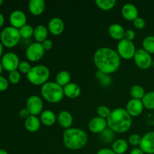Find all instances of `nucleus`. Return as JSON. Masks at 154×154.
Returning <instances> with one entry per match:
<instances>
[{
	"instance_id": "8fccbe9b",
	"label": "nucleus",
	"mask_w": 154,
	"mask_h": 154,
	"mask_svg": "<svg viewBox=\"0 0 154 154\" xmlns=\"http://www.w3.org/2000/svg\"><path fill=\"white\" fill-rule=\"evenodd\" d=\"M3 4V0H0V6Z\"/></svg>"
},
{
	"instance_id": "9d476101",
	"label": "nucleus",
	"mask_w": 154,
	"mask_h": 154,
	"mask_svg": "<svg viewBox=\"0 0 154 154\" xmlns=\"http://www.w3.org/2000/svg\"><path fill=\"white\" fill-rule=\"evenodd\" d=\"M20 63L19 57L15 53L8 52L2 57L1 63L3 69L9 72L17 70Z\"/></svg>"
},
{
	"instance_id": "39448f33",
	"label": "nucleus",
	"mask_w": 154,
	"mask_h": 154,
	"mask_svg": "<svg viewBox=\"0 0 154 154\" xmlns=\"http://www.w3.org/2000/svg\"><path fill=\"white\" fill-rule=\"evenodd\" d=\"M51 75L49 69L43 65L32 67L31 70L26 75L27 79L31 84L35 86H42L48 82Z\"/></svg>"
},
{
	"instance_id": "c85d7f7f",
	"label": "nucleus",
	"mask_w": 154,
	"mask_h": 154,
	"mask_svg": "<svg viewBox=\"0 0 154 154\" xmlns=\"http://www.w3.org/2000/svg\"><path fill=\"white\" fill-rule=\"evenodd\" d=\"M142 48L150 54H154V36L148 35L142 42Z\"/></svg>"
},
{
	"instance_id": "c03bdc74",
	"label": "nucleus",
	"mask_w": 154,
	"mask_h": 154,
	"mask_svg": "<svg viewBox=\"0 0 154 154\" xmlns=\"http://www.w3.org/2000/svg\"><path fill=\"white\" fill-rule=\"evenodd\" d=\"M129 154H144V153L141 150L140 147H135V148L131 150Z\"/></svg>"
},
{
	"instance_id": "2eb2a0df",
	"label": "nucleus",
	"mask_w": 154,
	"mask_h": 154,
	"mask_svg": "<svg viewBox=\"0 0 154 154\" xmlns=\"http://www.w3.org/2000/svg\"><path fill=\"white\" fill-rule=\"evenodd\" d=\"M144 108L142 101L139 99H131L126 104V110L132 117H138L143 112Z\"/></svg>"
},
{
	"instance_id": "37998d69",
	"label": "nucleus",
	"mask_w": 154,
	"mask_h": 154,
	"mask_svg": "<svg viewBox=\"0 0 154 154\" xmlns=\"http://www.w3.org/2000/svg\"><path fill=\"white\" fill-rule=\"evenodd\" d=\"M96 154H116V153L113 151L112 149L102 148V149H100Z\"/></svg>"
},
{
	"instance_id": "2f4dec72",
	"label": "nucleus",
	"mask_w": 154,
	"mask_h": 154,
	"mask_svg": "<svg viewBox=\"0 0 154 154\" xmlns=\"http://www.w3.org/2000/svg\"><path fill=\"white\" fill-rule=\"evenodd\" d=\"M21 38L29 39L33 36L34 34V28L29 24H26L19 29Z\"/></svg>"
},
{
	"instance_id": "b1692460",
	"label": "nucleus",
	"mask_w": 154,
	"mask_h": 154,
	"mask_svg": "<svg viewBox=\"0 0 154 154\" xmlns=\"http://www.w3.org/2000/svg\"><path fill=\"white\" fill-rule=\"evenodd\" d=\"M48 29L44 25H38L34 28L33 37L35 39L36 42L42 43L44 41L48 39Z\"/></svg>"
},
{
	"instance_id": "f3484780",
	"label": "nucleus",
	"mask_w": 154,
	"mask_h": 154,
	"mask_svg": "<svg viewBox=\"0 0 154 154\" xmlns=\"http://www.w3.org/2000/svg\"><path fill=\"white\" fill-rule=\"evenodd\" d=\"M122 16L128 21H132L138 17V10L135 5L132 3H126L123 5L121 9Z\"/></svg>"
},
{
	"instance_id": "412c9836",
	"label": "nucleus",
	"mask_w": 154,
	"mask_h": 154,
	"mask_svg": "<svg viewBox=\"0 0 154 154\" xmlns=\"http://www.w3.org/2000/svg\"><path fill=\"white\" fill-rule=\"evenodd\" d=\"M29 10L35 16L41 15L45 9V2L44 0H30L28 5Z\"/></svg>"
},
{
	"instance_id": "79ce46f5",
	"label": "nucleus",
	"mask_w": 154,
	"mask_h": 154,
	"mask_svg": "<svg viewBox=\"0 0 154 154\" xmlns=\"http://www.w3.org/2000/svg\"><path fill=\"white\" fill-rule=\"evenodd\" d=\"M19 116H20V117H21V118L26 119L27 117H29L30 114L26 108H23V109H21L20 111Z\"/></svg>"
},
{
	"instance_id": "c9c22d12",
	"label": "nucleus",
	"mask_w": 154,
	"mask_h": 154,
	"mask_svg": "<svg viewBox=\"0 0 154 154\" xmlns=\"http://www.w3.org/2000/svg\"><path fill=\"white\" fill-rule=\"evenodd\" d=\"M31 69V65L27 61H21L19 64V67H18L19 72L23 74H26V75H27Z\"/></svg>"
},
{
	"instance_id": "09e8293b",
	"label": "nucleus",
	"mask_w": 154,
	"mask_h": 154,
	"mask_svg": "<svg viewBox=\"0 0 154 154\" xmlns=\"http://www.w3.org/2000/svg\"><path fill=\"white\" fill-rule=\"evenodd\" d=\"M2 70H3V66L2 65V63H0V75H1L2 72Z\"/></svg>"
},
{
	"instance_id": "a211bd4d",
	"label": "nucleus",
	"mask_w": 154,
	"mask_h": 154,
	"mask_svg": "<svg viewBox=\"0 0 154 154\" xmlns=\"http://www.w3.org/2000/svg\"><path fill=\"white\" fill-rule=\"evenodd\" d=\"M125 32L126 30L124 27L119 23H112L108 27V34L115 40L120 41L124 38Z\"/></svg>"
},
{
	"instance_id": "ddd939ff",
	"label": "nucleus",
	"mask_w": 154,
	"mask_h": 154,
	"mask_svg": "<svg viewBox=\"0 0 154 154\" xmlns=\"http://www.w3.org/2000/svg\"><path fill=\"white\" fill-rule=\"evenodd\" d=\"M9 21L11 24V26L14 28L20 29L26 24L27 17L23 11L20 10H15L11 13L9 17Z\"/></svg>"
},
{
	"instance_id": "3c124183",
	"label": "nucleus",
	"mask_w": 154,
	"mask_h": 154,
	"mask_svg": "<svg viewBox=\"0 0 154 154\" xmlns=\"http://www.w3.org/2000/svg\"><path fill=\"white\" fill-rule=\"evenodd\" d=\"M152 66H153V68L154 69V61L153 62V65H152Z\"/></svg>"
},
{
	"instance_id": "0eeeda50",
	"label": "nucleus",
	"mask_w": 154,
	"mask_h": 154,
	"mask_svg": "<svg viewBox=\"0 0 154 154\" xmlns=\"http://www.w3.org/2000/svg\"><path fill=\"white\" fill-rule=\"evenodd\" d=\"M136 48L132 42L123 38L119 41L117 45V52L120 57L124 60H131L135 56Z\"/></svg>"
},
{
	"instance_id": "ea45409f",
	"label": "nucleus",
	"mask_w": 154,
	"mask_h": 154,
	"mask_svg": "<svg viewBox=\"0 0 154 154\" xmlns=\"http://www.w3.org/2000/svg\"><path fill=\"white\" fill-rule=\"evenodd\" d=\"M135 38V32L134 31V30L132 29L126 30V32H125V36H124L125 39L132 42Z\"/></svg>"
},
{
	"instance_id": "72a5a7b5",
	"label": "nucleus",
	"mask_w": 154,
	"mask_h": 154,
	"mask_svg": "<svg viewBox=\"0 0 154 154\" xmlns=\"http://www.w3.org/2000/svg\"><path fill=\"white\" fill-rule=\"evenodd\" d=\"M21 78L20 73L19 71H13V72H9L8 75V80L11 84H17L20 82Z\"/></svg>"
},
{
	"instance_id": "4be33fe9",
	"label": "nucleus",
	"mask_w": 154,
	"mask_h": 154,
	"mask_svg": "<svg viewBox=\"0 0 154 154\" xmlns=\"http://www.w3.org/2000/svg\"><path fill=\"white\" fill-rule=\"evenodd\" d=\"M41 123L46 126H51L57 121V117L55 113L51 110H45L42 111L40 116Z\"/></svg>"
},
{
	"instance_id": "dca6fc26",
	"label": "nucleus",
	"mask_w": 154,
	"mask_h": 154,
	"mask_svg": "<svg viewBox=\"0 0 154 154\" xmlns=\"http://www.w3.org/2000/svg\"><path fill=\"white\" fill-rule=\"evenodd\" d=\"M48 31L54 35H60L65 29V23L60 17H54L48 23Z\"/></svg>"
},
{
	"instance_id": "4c0bfd02",
	"label": "nucleus",
	"mask_w": 154,
	"mask_h": 154,
	"mask_svg": "<svg viewBox=\"0 0 154 154\" xmlns=\"http://www.w3.org/2000/svg\"><path fill=\"white\" fill-rule=\"evenodd\" d=\"M134 26L138 29H142L145 26V20L142 17H138L135 20H133Z\"/></svg>"
},
{
	"instance_id": "f03ea898",
	"label": "nucleus",
	"mask_w": 154,
	"mask_h": 154,
	"mask_svg": "<svg viewBox=\"0 0 154 154\" xmlns=\"http://www.w3.org/2000/svg\"><path fill=\"white\" fill-rule=\"evenodd\" d=\"M109 129L117 133H124L129 130L132 124V117L126 110L123 108H117L111 111L107 119Z\"/></svg>"
},
{
	"instance_id": "4468645a",
	"label": "nucleus",
	"mask_w": 154,
	"mask_h": 154,
	"mask_svg": "<svg viewBox=\"0 0 154 154\" xmlns=\"http://www.w3.org/2000/svg\"><path fill=\"white\" fill-rule=\"evenodd\" d=\"M139 147L144 153L154 154V131L147 132L142 136Z\"/></svg>"
},
{
	"instance_id": "58836bf2",
	"label": "nucleus",
	"mask_w": 154,
	"mask_h": 154,
	"mask_svg": "<svg viewBox=\"0 0 154 154\" xmlns=\"http://www.w3.org/2000/svg\"><path fill=\"white\" fill-rule=\"evenodd\" d=\"M8 81L5 77L0 75V92L5 91L8 88Z\"/></svg>"
},
{
	"instance_id": "7c9ffc66",
	"label": "nucleus",
	"mask_w": 154,
	"mask_h": 154,
	"mask_svg": "<svg viewBox=\"0 0 154 154\" xmlns=\"http://www.w3.org/2000/svg\"><path fill=\"white\" fill-rule=\"evenodd\" d=\"M96 78L99 81V82L104 87L109 86L111 84V81H112L110 75H107V74L103 73V72L98 70L96 73Z\"/></svg>"
},
{
	"instance_id": "a18cd8bd",
	"label": "nucleus",
	"mask_w": 154,
	"mask_h": 154,
	"mask_svg": "<svg viewBox=\"0 0 154 154\" xmlns=\"http://www.w3.org/2000/svg\"><path fill=\"white\" fill-rule=\"evenodd\" d=\"M5 23V17L2 13H0V28L4 25Z\"/></svg>"
},
{
	"instance_id": "aec40b11",
	"label": "nucleus",
	"mask_w": 154,
	"mask_h": 154,
	"mask_svg": "<svg viewBox=\"0 0 154 154\" xmlns=\"http://www.w3.org/2000/svg\"><path fill=\"white\" fill-rule=\"evenodd\" d=\"M63 93H64V96L69 99H76L81 95V90L78 84L70 82L63 87Z\"/></svg>"
},
{
	"instance_id": "49530a36",
	"label": "nucleus",
	"mask_w": 154,
	"mask_h": 154,
	"mask_svg": "<svg viewBox=\"0 0 154 154\" xmlns=\"http://www.w3.org/2000/svg\"><path fill=\"white\" fill-rule=\"evenodd\" d=\"M2 53H3V45L1 43V42H0V58H1L2 56Z\"/></svg>"
},
{
	"instance_id": "f8f14e48",
	"label": "nucleus",
	"mask_w": 154,
	"mask_h": 154,
	"mask_svg": "<svg viewBox=\"0 0 154 154\" xmlns=\"http://www.w3.org/2000/svg\"><path fill=\"white\" fill-rule=\"evenodd\" d=\"M108 123L106 119L100 117H95L90 120L88 123V128L90 131L95 134H101L107 129Z\"/></svg>"
},
{
	"instance_id": "6ab92c4d",
	"label": "nucleus",
	"mask_w": 154,
	"mask_h": 154,
	"mask_svg": "<svg viewBox=\"0 0 154 154\" xmlns=\"http://www.w3.org/2000/svg\"><path fill=\"white\" fill-rule=\"evenodd\" d=\"M57 122L62 127L68 129L73 123V117L69 111H62L57 116Z\"/></svg>"
},
{
	"instance_id": "a878e982",
	"label": "nucleus",
	"mask_w": 154,
	"mask_h": 154,
	"mask_svg": "<svg viewBox=\"0 0 154 154\" xmlns=\"http://www.w3.org/2000/svg\"><path fill=\"white\" fill-rule=\"evenodd\" d=\"M71 82V75L67 71H60L56 76V83L64 87Z\"/></svg>"
},
{
	"instance_id": "cd10ccee",
	"label": "nucleus",
	"mask_w": 154,
	"mask_h": 154,
	"mask_svg": "<svg viewBox=\"0 0 154 154\" xmlns=\"http://www.w3.org/2000/svg\"><path fill=\"white\" fill-rule=\"evenodd\" d=\"M141 101L144 108L148 110H154V91L146 93Z\"/></svg>"
},
{
	"instance_id": "a19ab883",
	"label": "nucleus",
	"mask_w": 154,
	"mask_h": 154,
	"mask_svg": "<svg viewBox=\"0 0 154 154\" xmlns=\"http://www.w3.org/2000/svg\"><path fill=\"white\" fill-rule=\"evenodd\" d=\"M42 45L43 47V48L45 49V51H50L51 50V48L54 46V44H53V42L51 40V39H46V40L44 41L43 42H42Z\"/></svg>"
},
{
	"instance_id": "20e7f679",
	"label": "nucleus",
	"mask_w": 154,
	"mask_h": 154,
	"mask_svg": "<svg viewBox=\"0 0 154 154\" xmlns=\"http://www.w3.org/2000/svg\"><path fill=\"white\" fill-rule=\"evenodd\" d=\"M41 93L42 97L50 103H58L64 97L63 87L53 81H48L42 85Z\"/></svg>"
},
{
	"instance_id": "423d86ee",
	"label": "nucleus",
	"mask_w": 154,
	"mask_h": 154,
	"mask_svg": "<svg viewBox=\"0 0 154 154\" xmlns=\"http://www.w3.org/2000/svg\"><path fill=\"white\" fill-rule=\"evenodd\" d=\"M20 39L19 29L11 26L3 29L0 34V42L6 48H14L19 43Z\"/></svg>"
},
{
	"instance_id": "f704fd0d",
	"label": "nucleus",
	"mask_w": 154,
	"mask_h": 154,
	"mask_svg": "<svg viewBox=\"0 0 154 154\" xmlns=\"http://www.w3.org/2000/svg\"><path fill=\"white\" fill-rule=\"evenodd\" d=\"M141 138H142V137L138 134H132L129 137V142L134 147H138L141 144Z\"/></svg>"
},
{
	"instance_id": "5701e85b",
	"label": "nucleus",
	"mask_w": 154,
	"mask_h": 154,
	"mask_svg": "<svg viewBox=\"0 0 154 154\" xmlns=\"http://www.w3.org/2000/svg\"><path fill=\"white\" fill-rule=\"evenodd\" d=\"M41 120L37 117V116L30 115L25 120V127L27 131L29 132H35L40 129Z\"/></svg>"
},
{
	"instance_id": "de8ad7c7",
	"label": "nucleus",
	"mask_w": 154,
	"mask_h": 154,
	"mask_svg": "<svg viewBox=\"0 0 154 154\" xmlns=\"http://www.w3.org/2000/svg\"><path fill=\"white\" fill-rule=\"evenodd\" d=\"M0 154H8V153L7 150H5V149H0Z\"/></svg>"
},
{
	"instance_id": "e433bc0d",
	"label": "nucleus",
	"mask_w": 154,
	"mask_h": 154,
	"mask_svg": "<svg viewBox=\"0 0 154 154\" xmlns=\"http://www.w3.org/2000/svg\"><path fill=\"white\" fill-rule=\"evenodd\" d=\"M114 132L111 129H106L104 132L101 133V136H102V140L105 142H110L112 140V138L114 137Z\"/></svg>"
},
{
	"instance_id": "1a4fd4ad",
	"label": "nucleus",
	"mask_w": 154,
	"mask_h": 154,
	"mask_svg": "<svg viewBox=\"0 0 154 154\" xmlns=\"http://www.w3.org/2000/svg\"><path fill=\"white\" fill-rule=\"evenodd\" d=\"M45 49L42 43L33 42L28 46L26 51V57L27 60L31 62H38L42 60L45 55Z\"/></svg>"
},
{
	"instance_id": "9b49d317",
	"label": "nucleus",
	"mask_w": 154,
	"mask_h": 154,
	"mask_svg": "<svg viewBox=\"0 0 154 154\" xmlns=\"http://www.w3.org/2000/svg\"><path fill=\"white\" fill-rule=\"evenodd\" d=\"M26 109L29 112L30 115L37 116L42 113L43 109V102L42 98L33 95L29 96L26 101Z\"/></svg>"
},
{
	"instance_id": "6e6552de",
	"label": "nucleus",
	"mask_w": 154,
	"mask_h": 154,
	"mask_svg": "<svg viewBox=\"0 0 154 154\" xmlns=\"http://www.w3.org/2000/svg\"><path fill=\"white\" fill-rule=\"evenodd\" d=\"M135 65L141 69H148L153 65L151 55L143 48L138 49L133 57Z\"/></svg>"
},
{
	"instance_id": "bb28decb",
	"label": "nucleus",
	"mask_w": 154,
	"mask_h": 154,
	"mask_svg": "<svg viewBox=\"0 0 154 154\" xmlns=\"http://www.w3.org/2000/svg\"><path fill=\"white\" fill-rule=\"evenodd\" d=\"M129 93L132 96V99H139V100H141L146 94L144 87L140 85H135L132 87L129 90Z\"/></svg>"
},
{
	"instance_id": "7ed1b4c3",
	"label": "nucleus",
	"mask_w": 154,
	"mask_h": 154,
	"mask_svg": "<svg viewBox=\"0 0 154 154\" xmlns=\"http://www.w3.org/2000/svg\"><path fill=\"white\" fill-rule=\"evenodd\" d=\"M63 141L65 147L72 150H78L85 147L88 136L85 131L78 128H69L63 132Z\"/></svg>"
},
{
	"instance_id": "c756f323",
	"label": "nucleus",
	"mask_w": 154,
	"mask_h": 154,
	"mask_svg": "<svg viewBox=\"0 0 154 154\" xmlns=\"http://www.w3.org/2000/svg\"><path fill=\"white\" fill-rule=\"evenodd\" d=\"M116 0H96V5L103 11L111 10L116 5Z\"/></svg>"
},
{
	"instance_id": "f257e3e1",
	"label": "nucleus",
	"mask_w": 154,
	"mask_h": 154,
	"mask_svg": "<svg viewBox=\"0 0 154 154\" xmlns=\"http://www.w3.org/2000/svg\"><path fill=\"white\" fill-rule=\"evenodd\" d=\"M93 63L98 71L111 75L118 70L120 66V57L111 48H100L93 55Z\"/></svg>"
},
{
	"instance_id": "393cba45",
	"label": "nucleus",
	"mask_w": 154,
	"mask_h": 154,
	"mask_svg": "<svg viewBox=\"0 0 154 154\" xmlns=\"http://www.w3.org/2000/svg\"><path fill=\"white\" fill-rule=\"evenodd\" d=\"M129 148L128 142L124 139H117L112 144V150L116 154H123L127 151Z\"/></svg>"
},
{
	"instance_id": "473e14b6",
	"label": "nucleus",
	"mask_w": 154,
	"mask_h": 154,
	"mask_svg": "<svg viewBox=\"0 0 154 154\" xmlns=\"http://www.w3.org/2000/svg\"><path fill=\"white\" fill-rule=\"evenodd\" d=\"M96 112H97L99 117L107 120L108 118V117L110 116V114H111V111L106 105H100L96 109Z\"/></svg>"
}]
</instances>
